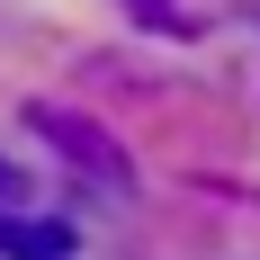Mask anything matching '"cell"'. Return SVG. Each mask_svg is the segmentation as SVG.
<instances>
[{"instance_id": "cell-1", "label": "cell", "mask_w": 260, "mask_h": 260, "mask_svg": "<svg viewBox=\"0 0 260 260\" xmlns=\"http://www.w3.org/2000/svg\"><path fill=\"white\" fill-rule=\"evenodd\" d=\"M135 9H153V18H161V0H135Z\"/></svg>"}]
</instances>
